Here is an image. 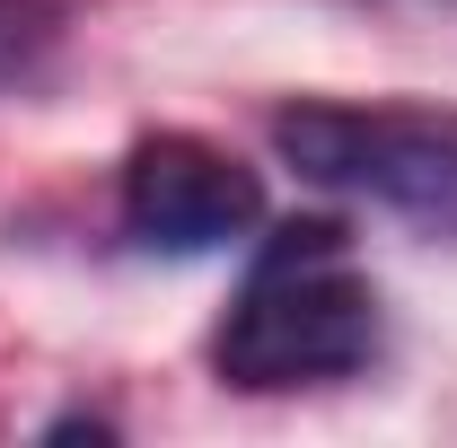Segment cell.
Here are the masks:
<instances>
[{"label": "cell", "instance_id": "7a4b0ae2", "mask_svg": "<svg viewBox=\"0 0 457 448\" xmlns=\"http://www.w3.org/2000/svg\"><path fill=\"white\" fill-rule=\"evenodd\" d=\"M273 150L326 194H352V203L396 212L431 237H457V114L449 106L299 97L273 114Z\"/></svg>", "mask_w": 457, "mask_h": 448}, {"label": "cell", "instance_id": "6da1fadb", "mask_svg": "<svg viewBox=\"0 0 457 448\" xmlns=\"http://www.w3.org/2000/svg\"><path fill=\"white\" fill-rule=\"evenodd\" d=\"M370 352H378V290L352 264L343 220H290L264 237V255L212 343V369L246 395H273L352 378Z\"/></svg>", "mask_w": 457, "mask_h": 448}, {"label": "cell", "instance_id": "3957f363", "mask_svg": "<svg viewBox=\"0 0 457 448\" xmlns=\"http://www.w3.org/2000/svg\"><path fill=\"white\" fill-rule=\"evenodd\" d=\"M264 220V176L203 132H150L123 159V237L141 255H212Z\"/></svg>", "mask_w": 457, "mask_h": 448}, {"label": "cell", "instance_id": "277c9868", "mask_svg": "<svg viewBox=\"0 0 457 448\" xmlns=\"http://www.w3.org/2000/svg\"><path fill=\"white\" fill-rule=\"evenodd\" d=\"M62 45V0H0V88Z\"/></svg>", "mask_w": 457, "mask_h": 448}]
</instances>
